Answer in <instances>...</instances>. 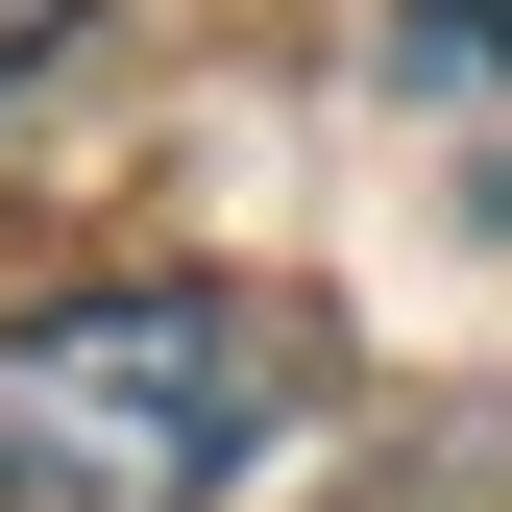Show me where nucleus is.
<instances>
[{
	"label": "nucleus",
	"mask_w": 512,
	"mask_h": 512,
	"mask_svg": "<svg viewBox=\"0 0 512 512\" xmlns=\"http://www.w3.org/2000/svg\"><path fill=\"white\" fill-rule=\"evenodd\" d=\"M293 415V317L220 269H122L0 317V512H220Z\"/></svg>",
	"instance_id": "obj_1"
},
{
	"label": "nucleus",
	"mask_w": 512,
	"mask_h": 512,
	"mask_svg": "<svg viewBox=\"0 0 512 512\" xmlns=\"http://www.w3.org/2000/svg\"><path fill=\"white\" fill-rule=\"evenodd\" d=\"M391 98L439 122L464 220H512V0H391Z\"/></svg>",
	"instance_id": "obj_2"
},
{
	"label": "nucleus",
	"mask_w": 512,
	"mask_h": 512,
	"mask_svg": "<svg viewBox=\"0 0 512 512\" xmlns=\"http://www.w3.org/2000/svg\"><path fill=\"white\" fill-rule=\"evenodd\" d=\"M74 25H98V0H0V98H25V74H49Z\"/></svg>",
	"instance_id": "obj_3"
}]
</instances>
